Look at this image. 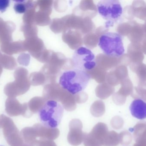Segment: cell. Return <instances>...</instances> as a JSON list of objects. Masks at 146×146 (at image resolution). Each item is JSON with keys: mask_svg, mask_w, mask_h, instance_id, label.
I'll return each instance as SVG.
<instances>
[{"mask_svg": "<svg viewBox=\"0 0 146 146\" xmlns=\"http://www.w3.org/2000/svg\"><path fill=\"white\" fill-rule=\"evenodd\" d=\"M72 61L74 69L84 71L91 70L96 66L95 55L85 47H80L75 50Z\"/></svg>", "mask_w": 146, "mask_h": 146, "instance_id": "5b68a950", "label": "cell"}, {"mask_svg": "<svg viewBox=\"0 0 146 146\" xmlns=\"http://www.w3.org/2000/svg\"><path fill=\"white\" fill-rule=\"evenodd\" d=\"M119 135L114 131L107 134L103 145L105 146H116L118 143Z\"/></svg>", "mask_w": 146, "mask_h": 146, "instance_id": "8fae6325", "label": "cell"}, {"mask_svg": "<svg viewBox=\"0 0 146 146\" xmlns=\"http://www.w3.org/2000/svg\"><path fill=\"white\" fill-rule=\"evenodd\" d=\"M130 110L132 116L139 119H143L146 117V104L140 99L134 100L130 106Z\"/></svg>", "mask_w": 146, "mask_h": 146, "instance_id": "30bf717a", "label": "cell"}, {"mask_svg": "<svg viewBox=\"0 0 146 146\" xmlns=\"http://www.w3.org/2000/svg\"><path fill=\"white\" fill-rule=\"evenodd\" d=\"M107 127L104 123H99L90 134L84 133V140L85 146H101L107 134Z\"/></svg>", "mask_w": 146, "mask_h": 146, "instance_id": "52a82bcc", "label": "cell"}, {"mask_svg": "<svg viewBox=\"0 0 146 146\" xmlns=\"http://www.w3.org/2000/svg\"><path fill=\"white\" fill-rule=\"evenodd\" d=\"M9 0H0V12L3 13L6 11L10 6Z\"/></svg>", "mask_w": 146, "mask_h": 146, "instance_id": "5bb4252c", "label": "cell"}, {"mask_svg": "<svg viewBox=\"0 0 146 146\" xmlns=\"http://www.w3.org/2000/svg\"><path fill=\"white\" fill-rule=\"evenodd\" d=\"M0 118L3 134L8 144L11 146H23V140L13 121L3 114L0 116Z\"/></svg>", "mask_w": 146, "mask_h": 146, "instance_id": "8992f818", "label": "cell"}, {"mask_svg": "<svg viewBox=\"0 0 146 146\" xmlns=\"http://www.w3.org/2000/svg\"><path fill=\"white\" fill-rule=\"evenodd\" d=\"M91 76L88 72L74 68L62 72L59 84L68 93L76 95L87 88Z\"/></svg>", "mask_w": 146, "mask_h": 146, "instance_id": "6da1fadb", "label": "cell"}, {"mask_svg": "<svg viewBox=\"0 0 146 146\" xmlns=\"http://www.w3.org/2000/svg\"><path fill=\"white\" fill-rule=\"evenodd\" d=\"M98 46L108 57L120 58L125 53L123 37L116 32H108L101 35Z\"/></svg>", "mask_w": 146, "mask_h": 146, "instance_id": "7a4b0ae2", "label": "cell"}, {"mask_svg": "<svg viewBox=\"0 0 146 146\" xmlns=\"http://www.w3.org/2000/svg\"><path fill=\"white\" fill-rule=\"evenodd\" d=\"M1 127V118H0V128Z\"/></svg>", "mask_w": 146, "mask_h": 146, "instance_id": "2e32d148", "label": "cell"}, {"mask_svg": "<svg viewBox=\"0 0 146 146\" xmlns=\"http://www.w3.org/2000/svg\"><path fill=\"white\" fill-rule=\"evenodd\" d=\"M96 7L100 16L106 21V28L113 27L122 19L123 11L117 0H102L97 3Z\"/></svg>", "mask_w": 146, "mask_h": 146, "instance_id": "3957f363", "label": "cell"}, {"mask_svg": "<svg viewBox=\"0 0 146 146\" xmlns=\"http://www.w3.org/2000/svg\"><path fill=\"white\" fill-rule=\"evenodd\" d=\"M64 113V108L56 101L45 102L39 112V118L45 127L56 129L60 123Z\"/></svg>", "mask_w": 146, "mask_h": 146, "instance_id": "277c9868", "label": "cell"}, {"mask_svg": "<svg viewBox=\"0 0 146 146\" xmlns=\"http://www.w3.org/2000/svg\"><path fill=\"white\" fill-rule=\"evenodd\" d=\"M30 146H57L54 142L47 139L35 140L29 144Z\"/></svg>", "mask_w": 146, "mask_h": 146, "instance_id": "7c38bea8", "label": "cell"}, {"mask_svg": "<svg viewBox=\"0 0 146 146\" xmlns=\"http://www.w3.org/2000/svg\"><path fill=\"white\" fill-rule=\"evenodd\" d=\"M35 131L36 137L40 139L52 140L58 137L59 131L57 129H50L40 123H36L33 126Z\"/></svg>", "mask_w": 146, "mask_h": 146, "instance_id": "ba28073f", "label": "cell"}, {"mask_svg": "<svg viewBox=\"0 0 146 146\" xmlns=\"http://www.w3.org/2000/svg\"><path fill=\"white\" fill-rule=\"evenodd\" d=\"M22 146H30V145L28 143H24L23 145Z\"/></svg>", "mask_w": 146, "mask_h": 146, "instance_id": "9a60e30c", "label": "cell"}, {"mask_svg": "<svg viewBox=\"0 0 146 146\" xmlns=\"http://www.w3.org/2000/svg\"><path fill=\"white\" fill-rule=\"evenodd\" d=\"M27 104H20L17 101L11 102L7 100L6 103V111L10 116H17L22 115L25 117L27 112Z\"/></svg>", "mask_w": 146, "mask_h": 146, "instance_id": "9c48e42d", "label": "cell"}, {"mask_svg": "<svg viewBox=\"0 0 146 146\" xmlns=\"http://www.w3.org/2000/svg\"><path fill=\"white\" fill-rule=\"evenodd\" d=\"M0 146H2V145H0Z\"/></svg>", "mask_w": 146, "mask_h": 146, "instance_id": "e0dca14e", "label": "cell"}, {"mask_svg": "<svg viewBox=\"0 0 146 146\" xmlns=\"http://www.w3.org/2000/svg\"><path fill=\"white\" fill-rule=\"evenodd\" d=\"M24 2L25 1H18L15 3L14 9L17 13L23 14L27 11V7Z\"/></svg>", "mask_w": 146, "mask_h": 146, "instance_id": "4fadbf2b", "label": "cell"}]
</instances>
